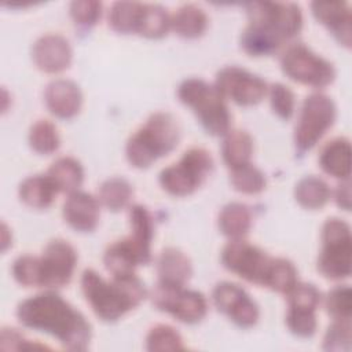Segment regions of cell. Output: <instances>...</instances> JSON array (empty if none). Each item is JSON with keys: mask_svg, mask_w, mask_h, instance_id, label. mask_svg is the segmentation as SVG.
<instances>
[{"mask_svg": "<svg viewBox=\"0 0 352 352\" xmlns=\"http://www.w3.org/2000/svg\"><path fill=\"white\" fill-rule=\"evenodd\" d=\"M15 315L23 327L52 336L69 351H85L91 344L92 327L88 319L52 290L22 300Z\"/></svg>", "mask_w": 352, "mask_h": 352, "instance_id": "1", "label": "cell"}, {"mask_svg": "<svg viewBox=\"0 0 352 352\" xmlns=\"http://www.w3.org/2000/svg\"><path fill=\"white\" fill-rule=\"evenodd\" d=\"M245 10L248 25L241 34V48L250 56L272 55L302 29V10L296 3L250 1Z\"/></svg>", "mask_w": 352, "mask_h": 352, "instance_id": "2", "label": "cell"}, {"mask_svg": "<svg viewBox=\"0 0 352 352\" xmlns=\"http://www.w3.org/2000/svg\"><path fill=\"white\" fill-rule=\"evenodd\" d=\"M80 285L94 314L106 323L120 320L148 297L144 283L136 274L111 275V280H106L89 268L82 272Z\"/></svg>", "mask_w": 352, "mask_h": 352, "instance_id": "3", "label": "cell"}, {"mask_svg": "<svg viewBox=\"0 0 352 352\" xmlns=\"http://www.w3.org/2000/svg\"><path fill=\"white\" fill-rule=\"evenodd\" d=\"M129 234L109 245L103 253L104 268L111 275L135 274L139 265L151 261L154 239V219L151 212L140 205L129 208Z\"/></svg>", "mask_w": 352, "mask_h": 352, "instance_id": "4", "label": "cell"}, {"mask_svg": "<svg viewBox=\"0 0 352 352\" xmlns=\"http://www.w3.org/2000/svg\"><path fill=\"white\" fill-rule=\"evenodd\" d=\"M180 135V125L170 113L155 111L129 136L126 161L136 169H147L177 147Z\"/></svg>", "mask_w": 352, "mask_h": 352, "instance_id": "5", "label": "cell"}, {"mask_svg": "<svg viewBox=\"0 0 352 352\" xmlns=\"http://www.w3.org/2000/svg\"><path fill=\"white\" fill-rule=\"evenodd\" d=\"M177 98L209 135L224 136L231 129V113L214 84L197 77L186 78L177 87Z\"/></svg>", "mask_w": 352, "mask_h": 352, "instance_id": "6", "label": "cell"}, {"mask_svg": "<svg viewBox=\"0 0 352 352\" xmlns=\"http://www.w3.org/2000/svg\"><path fill=\"white\" fill-rule=\"evenodd\" d=\"M322 248L316 268L329 280H344L352 272V235L349 224L340 217H329L320 231Z\"/></svg>", "mask_w": 352, "mask_h": 352, "instance_id": "7", "label": "cell"}, {"mask_svg": "<svg viewBox=\"0 0 352 352\" xmlns=\"http://www.w3.org/2000/svg\"><path fill=\"white\" fill-rule=\"evenodd\" d=\"M213 169V157L204 147H191L182 158L160 172L158 182L165 192L173 197L194 194Z\"/></svg>", "mask_w": 352, "mask_h": 352, "instance_id": "8", "label": "cell"}, {"mask_svg": "<svg viewBox=\"0 0 352 352\" xmlns=\"http://www.w3.org/2000/svg\"><path fill=\"white\" fill-rule=\"evenodd\" d=\"M337 107L334 100L322 92L308 95L300 109L294 128V146L300 154L314 148L334 125Z\"/></svg>", "mask_w": 352, "mask_h": 352, "instance_id": "9", "label": "cell"}, {"mask_svg": "<svg viewBox=\"0 0 352 352\" xmlns=\"http://www.w3.org/2000/svg\"><path fill=\"white\" fill-rule=\"evenodd\" d=\"M279 63L286 77L312 88L330 85L337 74L330 60L314 52L304 43L289 45L280 55Z\"/></svg>", "mask_w": 352, "mask_h": 352, "instance_id": "10", "label": "cell"}, {"mask_svg": "<svg viewBox=\"0 0 352 352\" xmlns=\"http://www.w3.org/2000/svg\"><path fill=\"white\" fill-rule=\"evenodd\" d=\"M223 267L241 279L267 287L275 257L242 239L230 241L220 253Z\"/></svg>", "mask_w": 352, "mask_h": 352, "instance_id": "11", "label": "cell"}, {"mask_svg": "<svg viewBox=\"0 0 352 352\" xmlns=\"http://www.w3.org/2000/svg\"><path fill=\"white\" fill-rule=\"evenodd\" d=\"M151 301L154 307L186 324H197L208 314V300L197 290L186 286H168L157 283Z\"/></svg>", "mask_w": 352, "mask_h": 352, "instance_id": "12", "label": "cell"}, {"mask_svg": "<svg viewBox=\"0 0 352 352\" xmlns=\"http://www.w3.org/2000/svg\"><path fill=\"white\" fill-rule=\"evenodd\" d=\"M78 256L74 246L60 238L51 239L38 256L40 287L54 290L70 283Z\"/></svg>", "mask_w": 352, "mask_h": 352, "instance_id": "13", "label": "cell"}, {"mask_svg": "<svg viewBox=\"0 0 352 352\" xmlns=\"http://www.w3.org/2000/svg\"><path fill=\"white\" fill-rule=\"evenodd\" d=\"M213 84L226 100L245 107L258 104L268 92V84L264 78L239 66L220 69Z\"/></svg>", "mask_w": 352, "mask_h": 352, "instance_id": "14", "label": "cell"}, {"mask_svg": "<svg viewBox=\"0 0 352 352\" xmlns=\"http://www.w3.org/2000/svg\"><path fill=\"white\" fill-rule=\"evenodd\" d=\"M212 302L219 312L241 329H250L260 319L257 302L243 287L234 282H219L212 290Z\"/></svg>", "mask_w": 352, "mask_h": 352, "instance_id": "15", "label": "cell"}, {"mask_svg": "<svg viewBox=\"0 0 352 352\" xmlns=\"http://www.w3.org/2000/svg\"><path fill=\"white\" fill-rule=\"evenodd\" d=\"M73 59V50L69 40L58 33L40 36L32 47L34 66L47 74H58L69 69Z\"/></svg>", "mask_w": 352, "mask_h": 352, "instance_id": "16", "label": "cell"}, {"mask_svg": "<svg viewBox=\"0 0 352 352\" xmlns=\"http://www.w3.org/2000/svg\"><path fill=\"white\" fill-rule=\"evenodd\" d=\"M311 12L342 47L351 48L352 12L348 1L316 0L311 3Z\"/></svg>", "mask_w": 352, "mask_h": 352, "instance_id": "17", "label": "cell"}, {"mask_svg": "<svg viewBox=\"0 0 352 352\" xmlns=\"http://www.w3.org/2000/svg\"><path fill=\"white\" fill-rule=\"evenodd\" d=\"M62 216L74 231L92 232L99 224L100 204L92 194L77 190L67 194L62 206Z\"/></svg>", "mask_w": 352, "mask_h": 352, "instance_id": "18", "label": "cell"}, {"mask_svg": "<svg viewBox=\"0 0 352 352\" xmlns=\"http://www.w3.org/2000/svg\"><path fill=\"white\" fill-rule=\"evenodd\" d=\"M44 103L48 111L60 120L76 117L82 106V92L77 82L56 78L48 82L44 91Z\"/></svg>", "mask_w": 352, "mask_h": 352, "instance_id": "19", "label": "cell"}, {"mask_svg": "<svg viewBox=\"0 0 352 352\" xmlns=\"http://www.w3.org/2000/svg\"><path fill=\"white\" fill-rule=\"evenodd\" d=\"M158 282L168 286H186L192 275L190 257L180 249L169 246L161 250L155 261Z\"/></svg>", "mask_w": 352, "mask_h": 352, "instance_id": "20", "label": "cell"}, {"mask_svg": "<svg viewBox=\"0 0 352 352\" xmlns=\"http://www.w3.org/2000/svg\"><path fill=\"white\" fill-rule=\"evenodd\" d=\"M322 170L338 180H349L351 176V142L348 138H334L324 144L319 154Z\"/></svg>", "mask_w": 352, "mask_h": 352, "instance_id": "21", "label": "cell"}, {"mask_svg": "<svg viewBox=\"0 0 352 352\" xmlns=\"http://www.w3.org/2000/svg\"><path fill=\"white\" fill-rule=\"evenodd\" d=\"M209 25V18L205 10L197 4L188 3L180 6L170 15V29L183 38L194 40L205 34Z\"/></svg>", "mask_w": 352, "mask_h": 352, "instance_id": "22", "label": "cell"}, {"mask_svg": "<svg viewBox=\"0 0 352 352\" xmlns=\"http://www.w3.org/2000/svg\"><path fill=\"white\" fill-rule=\"evenodd\" d=\"M58 192V188L47 175L29 176L23 179L18 187L19 199L33 209L50 208Z\"/></svg>", "mask_w": 352, "mask_h": 352, "instance_id": "23", "label": "cell"}, {"mask_svg": "<svg viewBox=\"0 0 352 352\" xmlns=\"http://www.w3.org/2000/svg\"><path fill=\"white\" fill-rule=\"evenodd\" d=\"M252 224V210L242 202H230L224 205L217 217V227L220 232L230 241L245 238L250 231Z\"/></svg>", "mask_w": 352, "mask_h": 352, "instance_id": "24", "label": "cell"}, {"mask_svg": "<svg viewBox=\"0 0 352 352\" xmlns=\"http://www.w3.org/2000/svg\"><path fill=\"white\" fill-rule=\"evenodd\" d=\"M253 138L243 129H230L223 136L221 157L230 169L249 164L253 155Z\"/></svg>", "mask_w": 352, "mask_h": 352, "instance_id": "25", "label": "cell"}, {"mask_svg": "<svg viewBox=\"0 0 352 352\" xmlns=\"http://www.w3.org/2000/svg\"><path fill=\"white\" fill-rule=\"evenodd\" d=\"M59 192L72 194L80 190L84 182V168L81 162L73 157H59L55 160L47 173Z\"/></svg>", "mask_w": 352, "mask_h": 352, "instance_id": "26", "label": "cell"}, {"mask_svg": "<svg viewBox=\"0 0 352 352\" xmlns=\"http://www.w3.org/2000/svg\"><path fill=\"white\" fill-rule=\"evenodd\" d=\"M331 198L329 184L319 176L308 175L300 179L294 187L296 202L308 210H318L327 205Z\"/></svg>", "mask_w": 352, "mask_h": 352, "instance_id": "27", "label": "cell"}, {"mask_svg": "<svg viewBox=\"0 0 352 352\" xmlns=\"http://www.w3.org/2000/svg\"><path fill=\"white\" fill-rule=\"evenodd\" d=\"M144 3L139 1H116L109 11V26L120 34H138Z\"/></svg>", "mask_w": 352, "mask_h": 352, "instance_id": "28", "label": "cell"}, {"mask_svg": "<svg viewBox=\"0 0 352 352\" xmlns=\"http://www.w3.org/2000/svg\"><path fill=\"white\" fill-rule=\"evenodd\" d=\"M133 195L132 184L120 176L109 177L99 186L98 201L110 212H120L125 209Z\"/></svg>", "mask_w": 352, "mask_h": 352, "instance_id": "29", "label": "cell"}, {"mask_svg": "<svg viewBox=\"0 0 352 352\" xmlns=\"http://www.w3.org/2000/svg\"><path fill=\"white\" fill-rule=\"evenodd\" d=\"M29 146L33 151L41 155H51L60 146V136L56 125L50 120H37L32 124L28 135Z\"/></svg>", "mask_w": 352, "mask_h": 352, "instance_id": "30", "label": "cell"}, {"mask_svg": "<svg viewBox=\"0 0 352 352\" xmlns=\"http://www.w3.org/2000/svg\"><path fill=\"white\" fill-rule=\"evenodd\" d=\"M170 30V14L161 4L144 3L138 34L146 38H162Z\"/></svg>", "mask_w": 352, "mask_h": 352, "instance_id": "31", "label": "cell"}, {"mask_svg": "<svg viewBox=\"0 0 352 352\" xmlns=\"http://www.w3.org/2000/svg\"><path fill=\"white\" fill-rule=\"evenodd\" d=\"M230 170V182L235 191L245 195H256L265 190V175L252 162Z\"/></svg>", "mask_w": 352, "mask_h": 352, "instance_id": "32", "label": "cell"}, {"mask_svg": "<svg viewBox=\"0 0 352 352\" xmlns=\"http://www.w3.org/2000/svg\"><path fill=\"white\" fill-rule=\"evenodd\" d=\"M146 349L150 352L184 351L186 345L182 334L169 324H155L146 336Z\"/></svg>", "mask_w": 352, "mask_h": 352, "instance_id": "33", "label": "cell"}, {"mask_svg": "<svg viewBox=\"0 0 352 352\" xmlns=\"http://www.w3.org/2000/svg\"><path fill=\"white\" fill-rule=\"evenodd\" d=\"M297 282L298 271L296 265L285 257H275L267 289L286 296L296 286Z\"/></svg>", "mask_w": 352, "mask_h": 352, "instance_id": "34", "label": "cell"}, {"mask_svg": "<svg viewBox=\"0 0 352 352\" xmlns=\"http://www.w3.org/2000/svg\"><path fill=\"white\" fill-rule=\"evenodd\" d=\"M322 300L333 320L352 319V290L348 285H338L333 287Z\"/></svg>", "mask_w": 352, "mask_h": 352, "instance_id": "35", "label": "cell"}, {"mask_svg": "<svg viewBox=\"0 0 352 352\" xmlns=\"http://www.w3.org/2000/svg\"><path fill=\"white\" fill-rule=\"evenodd\" d=\"M285 322L289 331L300 338H309L318 330L316 311L312 309L287 307Z\"/></svg>", "mask_w": 352, "mask_h": 352, "instance_id": "36", "label": "cell"}, {"mask_svg": "<svg viewBox=\"0 0 352 352\" xmlns=\"http://www.w3.org/2000/svg\"><path fill=\"white\" fill-rule=\"evenodd\" d=\"M103 11V4L98 0H74L69 4V14L76 26L81 29L94 28Z\"/></svg>", "mask_w": 352, "mask_h": 352, "instance_id": "37", "label": "cell"}, {"mask_svg": "<svg viewBox=\"0 0 352 352\" xmlns=\"http://www.w3.org/2000/svg\"><path fill=\"white\" fill-rule=\"evenodd\" d=\"M352 341L351 320H333L327 327L322 348L330 352H349Z\"/></svg>", "mask_w": 352, "mask_h": 352, "instance_id": "38", "label": "cell"}, {"mask_svg": "<svg viewBox=\"0 0 352 352\" xmlns=\"http://www.w3.org/2000/svg\"><path fill=\"white\" fill-rule=\"evenodd\" d=\"M270 104L272 111L282 120H290L296 110V96L294 92L282 82H275L268 85Z\"/></svg>", "mask_w": 352, "mask_h": 352, "instance_id": "39", "label": "cell"}, {"mask_svg": "<svg viewBox=\"0 0 352 352\" xmlns=\"http://www.w3.org/2000/svg\"><path fill=\"white\" fill-rule=\"evenodd\" d=\"M16 283L23 287H40V267L38 256L22 254L16 257L11 268Z\"/></svg>", "mask_w": 352, "mask_h": 352, "instance_id": "40", "label": "cell"}, {"mask_svg": "<svg viewBox=\"0 0 352 352\" xmlns=\"http://www.w3.org/2000/svg\"><path fill=\"white\" fill-rule=\"evenodd\" d=\"M287 307L318 311L322 302V293L314 283L297 282L296 286L286 294Z\"/></svg>", "mask_w": 352, "mask_h": 352, "instance_id": "41", "label": "cell"}, {"mask_svg": "<svg viewBox=\"0 0 352 352\" xmlns=\"http://www.w3.org/2000/svg\"><path fill=\"white\" fill-rule=\"evenodd\" d=\"M1 351H25V349H50L47 345L26 338L21 331L12 327H3L0 334Z\"/></svg>", "mask_w": 352, "mask_h": 352, "instance_id": "42", "label": "cell"}, {"mask_svg": "<svg viewBox=\"0 0 352 352\" xmlns=\"http://www.w3.org/2000/svg\"><path fill=\"white\" fill-rule=\"evenodd\" d=\"M333 198H334V202L336 205L345 210V212H349L351 210V184H349V180H342L337 188L331 192Z\"/></svg>", "mask_w": 352, "mask_h": 352, "instance_id": "43", "label": "cell"}, {"mask_svg": "<svg viewBox=\"0 0 352 352\" xmlns=\"http://www.w3.org/2000/svg\"><path fill=\"white\" fill-rule=\"evenodd\" d=\"M0 238H1V252L6 253L7 249L12 246V232H11V228L4 221L1 223Z\"/></svg>", "mask_w": 352, "mask_h": 352, "instance_id": "44", "label": "cell"}, {"mask_svg": "<svg viewBox=\"0 0 352 352\" xmlns=\"http://www.w3.org/2000/svg\"><path fill=\"white\" fill-rule=\"evenodd\" d=\"M10 99H11V95H10L8 91L3 87V88H1V113H3V114H4V113L8 110V107H10V104H8V103L11 102Z\"/></svg>", "mask_w": 352, "mask_h": 352, "instance_id": "45", "label": "cell"}]
</instances>
